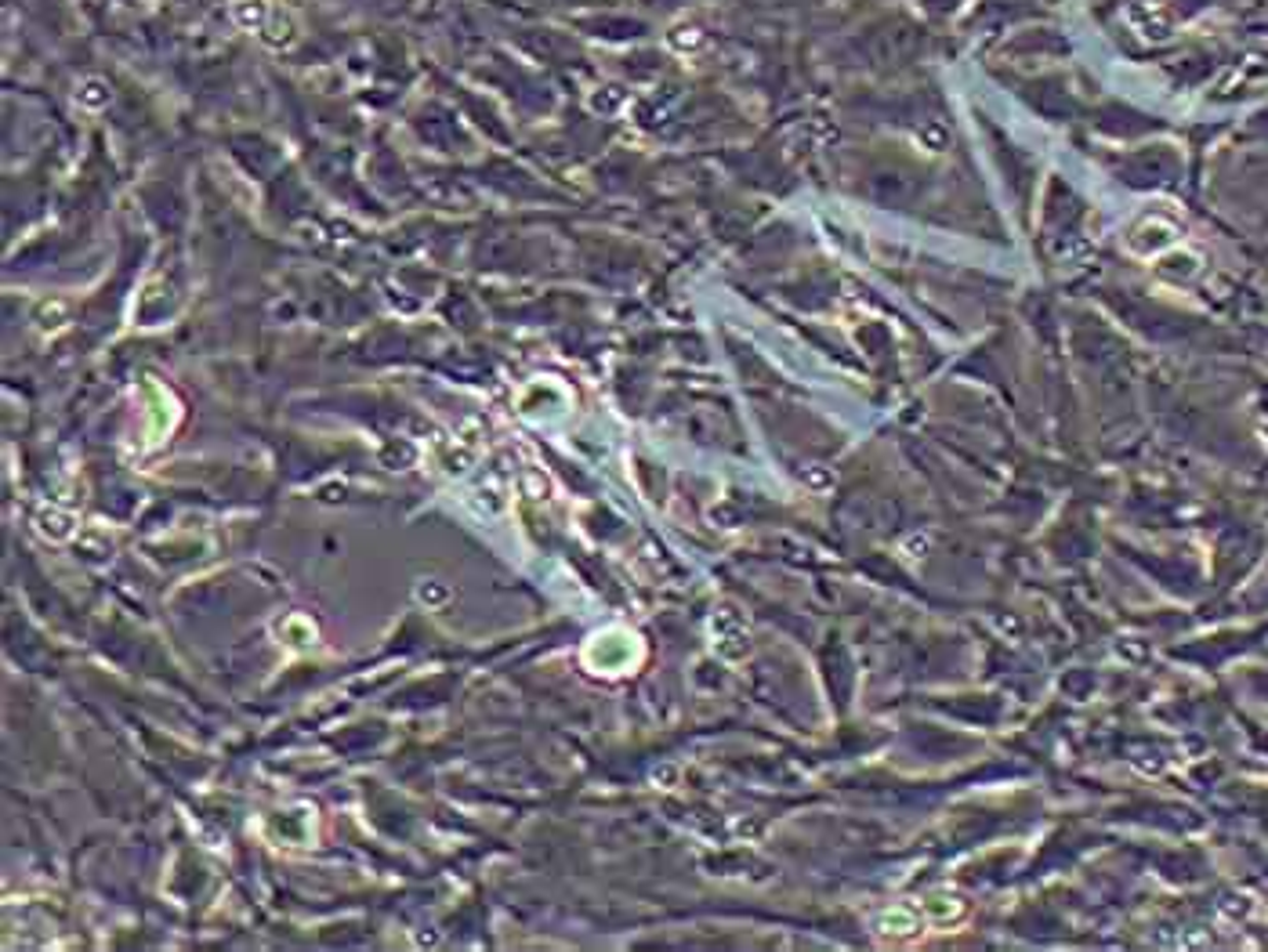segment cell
<instances>
[{"label": "cell", "instance_id": "cell-1", "mask_svg": "<svg viewBox=\"0 0 1268 952\" xmlns=\"http://www.w3.org/2000/svg\"><path fill=\"white\" fill-rule=\"evenodd\" d=\"M1175 247H1182V228H1178V221L1167 218V214H1142V218L1128 228V250L1135 258L1156 261V258H1164V254H1171Z\"/></svg>", "mask_w": 1268, "mask_h": 952}, {"label": "cell", "instance_id": "cell-2", "mask_svg": "<svg viewBox=\"0 0 1268 952\" xmlns=\"http://www.w3.org/2000/svg\"><path fill=\"white\" fill-rule=\"evenodd\" d=\"M921 916L932 923V927H954V923H961L964 916H968V902H964V895H957V891H932V895L924 898Z\"/></svg>", "mask_w": 1268, "mask_h": 952}, {"label": "cell", "instance_id": "cell-3", "mask_svg": "<svg viewBox=\"0 0 1268 952\" xmlns=\"http://www.w3.org/2000/svg\"><path fill=\"white\" fill-rule=\"evenodd\" d=\"M921 909L914 906H892L877 916V935L881 938H914L921 931Z\"/></svg>", "mask_w": 1268, "mask_h": 952}, {"label": "cell", "instance_id": "cell-4", "mask_svg": "<svg viewBox=\"0 0 1268 952\" xmlns=\"http://www.w3.org/2000/svg\"><path fill=\"white\" fill-rule=\"evenodd\" d=\"M1156 268H1159L1164 275H1171V279H1192V275H1199V268H1203V258H1199V254H1192V250L1175 247L1171 254L1156 258Z\"/></svg>", "mask_w": 1268, "mask_h": 952}, {"label": "cell", "instance_id": "cell-5", "mask_svg": "<svg viewBox=\"0 0 1268 952\" xmlns=\"http://www.w3.org/2000/svg\"><path fill=\"white\" fill-rule=\"evenodd\" d=\"M40 522H44V532H51V536H66L70 532V518L62 515H44Z\"/></svg>", "mask_w": 1268, "mask_h": 952}]
</instances>
